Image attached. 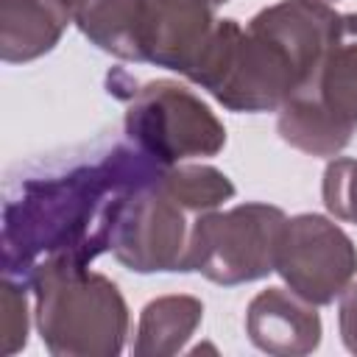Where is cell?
I'll return each mask as SVG.
<instances>
[{"label":"cell","mask_w":357,"mask_h":357,"mask_svg":"<svg viewBox=\"0 0 357 357\" xmlns=\"http://www.w3.org/2000/svg\"><path fill=\"white\" fill-rule=\"evenodd\" d=\"M28 284L11 276H3L0 282V351L6 357L22 351L28 343Z\"/></svg>","instance_id":"cell-15"},{"label":"cell","mask_w":357,"mask_h":357,"mask_svg":"<svg viewBox=\"0 0 357 357\" xmlns=\"http://www.w3.org/2000/svg\"><path fill=\"white\" fill-rule=\"evenodd\" d=\"M321 198L335 220L357 226V159H332L324 167Z\"/></svg>","instance_id":"cell-16"},{"label":"cell","mask_w":357,"mask_h":357,"mask_svg":"<svg viewBox=\"0 0 357 357\" xmlns=\"http://www.w3.org/2000/svg\"><path fill=\"white\" fill-rule=\"evenodd\" d=\"M159 165L131 142L61 170L8 184L3 201V276L28 282L47 262L89 265L112 248L126 195L156 178Z\"/></svg>","instance_id":"cell-1"},{"label":"cell","mask_w":357,"mask_h":357,"mask_svg":"<svg viewBox=\"0 0 357 357\" xmlns=\"http://www.w3.org/2000/svg\"><path fill=\"white\" fill-rule=\"evenodd\" d=\"M206 3H209V6H215V8H218V6H223V3H229V0H206Z\"/></svg>","instance_id":"cell-18"},{"label":"cell","mask_w":357,"mask_h":357,"mask_svg":"<svg viewBox=\"0 0 357 357\" xmlns=\"http://www.w3.org/2000/svg\"><path fill=\"white\" fill-rule=\"evenodd\" d=\"M59 6L95 47L123 61H142V0H59Z\"/></svg>","instance_id":"cell-12"},{"label":"cell","mask_w":357,"mask_h":357,"mask_svg":"<svg viewBox=\"0 0 357 357\" xmlns=\"http://www.w3.org/2000/svg\"><path fill=\"white\" fill-rule=\"evenodd\" d=\"M204 321V304L187 293H170L151 298L137 318L134 357H173L184 351L190 337Z\"/></svg>","instance_id":"cell-13"},{"label":"cell","mask_w":357,"mask_h":357,"mask_svg":"<svg viewBox=\"0 0 357 357\" xmlns=\"http://www.w3.org/2000/svg\"><path fill=\"white\" fill-rule=\"evenodd\" d=\"M70 17L53 0H0V59L25 64L50 53Z\"/></svg>","instance_id":"cell-11"},{"label":"cell","mask_w":357,"mask_h":357,"mask_svg":"<svg viewBox=\"0 0 357 357\" xmlns=\"http://www.w3.org/2000/svg\"><path fill=\"white\" fill-rule=\"evenodd\" d=\"M337 329H340V340L343 346L357 354V282H351L337 304Z\"/></svg>","instance_id":"cell-17"},{"label":"cell","mask_w":357,"mask_h":357,"mask_svg":"<svg viewBox=\"0 0 357 357\" xmlns=\"http://www.w3.org/2000/svg\"><path fill=\"white\" fill-rule=\"evenodd\" d=\"M284 223L287 215L262 201L212 209L195 220L190 271L223 287L265 279L276 271Z\"/></svg>","instance_id":"cell-6"},{"label":"cell","mask_w":357,"mask_h":357,"mask_svg":"<svg viewBox=\"0 0 357 357\" xmlns=\"http://www.w3.org/2000/svg\"><path fill=\"white\" fill-rule=\"evenodd\" d=\"M276 273L284 287L315 307H326L343 296L357 276L354 240L326 215L301 212L287 218Z\"/></svg>","instance_id":"cell-8"},{"label":"cell","mask_w":357,"mask_h":357,"mask_svg":"<svg viewBox=\"0 0 357 357\" xmlns=\"http://www.w3.org/2000/svg\"><path fill=\"white\" fill-rule=\"evenodd\" d=\"M33 324L53 357H117L131 315L120 287L89 265L47 262L25 282Z\"/></svg>","instance_id":"cell-3"},{"label":"cell","mask_w":357,"mask_h":357,"mask_svg":"<svg viewBox=\"0 0 357 357\" xmlns=\"http://www.w3.org/2000/svg\"><path fill=\"white\" fill-rule=\"evenodd\" d=\"M159 176L126 195L109 251L134 273H190V240L201 215L170 195Z\"/></svg>","instance_id":"cell-7"},{"label":"cell","mask_w":357,"mask_h":357,"mask_svg":"<svg viewBox=\"0 0 357 357\" xmlns=\"http://www.w3.org/2000/svg\"><path fill=\"white\" fill-rule=\"evenodd\" d=\"M337 17L326 0H279L245 25L218 20L187 81L229 112H279L310 81Z\"/></svg>","instance_id":"cell-2"},{"label":"cell","mask_w":357,"mask_h":357,"mask_svg":"<svg viewBox=\"0 0 357 357\" xmlns=\"http://www.w3.org/2000/svg\"><path fill=\"white\" fill-rule=\"evenodd\" d=\"M357 131V11L340 14L310 81L287 98L276 134L310 156H337Z\"/></svg>","instance_id":"cell-4"},{"label":"cell","mask_w":357,"mask_h":357,"mask_svg":"<svg viewBox=\"0 0 357 357\" xmlns=\"http://www.w3.org/2000/svg\"><path fill=\"white\" fill-rule=\"evenodd\" d=\"M53 3H59V0H53Z\"/></svg>","instance_id":"cell-19"},{"label":"cell","mask_w":357,"mask_h":357,"mask_svg":"<svg viewBox=\"0 0 357 357\" xmlns=\"http://www.w3.org/2000/svg\"><path fill=\"white\" fill-rule=\"evenodd\" d=\"M326 3H329V0H326Z\"/></svg>","instance_id":"cell-20"},{"label":"cell","mask_w":357,"mask_h":357,"mask_svg":"<svg viewBox=\"0 0 357 357\" xmlns=\"http://www.w3.org/2000/svg\"><path fill=\"white\" fill-rule=\"evenodd\" d=\"M117 98L126 100V139L159 165L218 156L226 145V126L178 81L156 78L134 84L128 78V92Z\"/></svg>","instance_id":"cell-5"},{"label":"cell","mask_w":357,"mask_h":357,"mask_svg":"<svg viewBox=\"0 0 357 357\" xmlns=\"http://www.w3.org/2000/svg\"><path fill=\"white\" fill-rule=\"evenodd\" d=\"M215 22V6L206 0H142V61L187 78L209 42Z\"/></svg>","instance_id":"cell-9"},{"label":"cell","mask_w":357,"mask_h":357,"mask_svg":"<svg viewBox=\"0 0 357 357\" xmlns=\"http://www.w3.org/2000/svg\"><path fill=\"white\" fill-rule=\"evenodd\" d=\"M159 181L170 195H176L195 215H206L212 209H220L237 192L231 178L223 170H218L215 165H204V162L167 165L162 170Z\"/></svg>","instance_id":"cell-14"},{"label":"cell","mask_w":357,"mask_h":357,"mask_svg":"<svg viewBox=\"0 0 357 357\" xmlns=\"http://www.w3.org/2000/svg\"><path fill=\"white\" fill-rule=\"evenodd\" d=\"M245 335L265 354L301 357L321 346L324 324L318 307L290 287H268L245 307Z\"/></svg>","instance_id":"cell-10"}]
</instances>
